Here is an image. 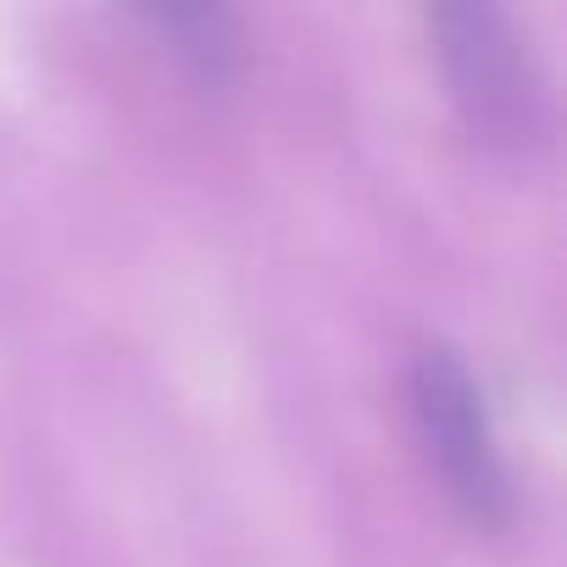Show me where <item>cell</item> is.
I'll use <instances>...</instances> for the list:
<instances>
[{
    "label": "cell",
    "instance_id": "2",
    "mask_svg": "<svg viewBox=\"0 0 567 567\" xmlns=\"http://www.w3.org/2000/svg\"><path fill=\"white\" fill-rule=\"evenodd\" d=\"M406 395H412L423 451L445 478V495L467 512V523L506 528L517 512V484H512V462L501 451V429L489 417L484 384L467 368V357L440 334L417 340L406 362Z\"/></svg>",
    "mask_w": 567,
    "mask_h": 567
},
{
    "label": "cell",
    "instance_id": "3",
    "mask_svg": "<svg viewBox=\"0 0 567 567\" xmlns=\"http://www.w3.org/2000/svg\"><path fill=\"white\" fill-rule=\"evenodd\" d=\"M140 23L206 95H234L239 90L245 34H239L234 12H223V7H145Z\"/></svg>",
    "mask_w": 567,
    "mask_h": 567
},
{
    "label": "cell",
    "instance_id": "1",
    "mask_svg": "<svg viewBox=\"0 0 567 567\" xmlns=\"http://www.w3.org/2000/svg\"><path fill=\"white\" fill-rule=\"evenodd\" d=\"M445 95L489 156L528 162L550 145L556 112H550V79L523 40V29L495 7V0H434L423 12Z\"/></svg>",
    "mask_w": 567,
    "mask_h": 567
}]
</instances>
